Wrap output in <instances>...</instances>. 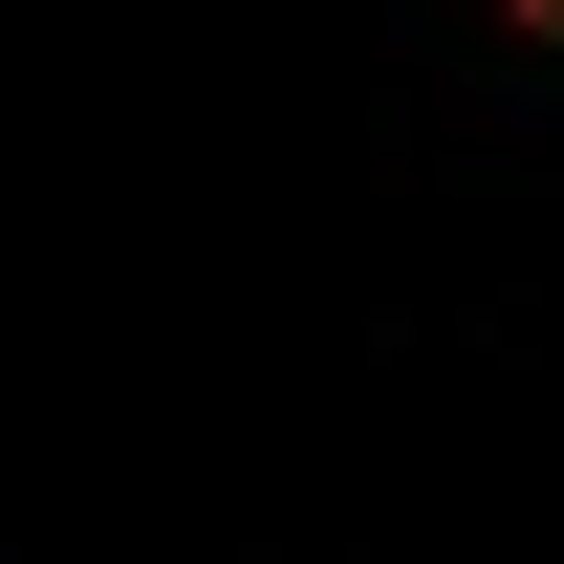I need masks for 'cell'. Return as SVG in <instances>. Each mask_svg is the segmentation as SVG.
I'll return each mask as SVG.
<instances>
[{"label": "cell", "instance_id": "cell-1", "mask_svg": "<svg viewBox=\"0 0 564 564\" xmlns=\"http://www.w3.org/2000/svg\"><path fill=\"white\" fill-rule=\"evenodd\" d=\"M521 22H543V44H564V0H521Z\"/></svg>", "mask_w": 564, "mask_h": 564}]
</instances>
